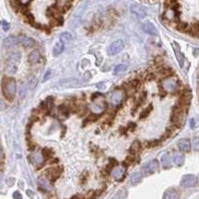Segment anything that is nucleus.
Segmentation results:
<instances>
[{
  "instance_id": "obj_33",
  "label": "nucleus",
  "mask_w": 199,
  "mask_h": 199,
  "mask_svg": "<svg viewBox=\"0 0 199 199\" xmlns=\"http://www.w3.org/2000/svg\"><path fill=\"white\" fill-rule=\"evenodd\" d=\"M152 111V106L151 105H149V107H147L146 109H145L143 110L141 113V115H139V118H146L147 115H148L149 114H150V111Z\"/></svg>"
},
{
  "instance_id": "obj_18",
  "label": "nucleus",
  "mask_w": 199,
  "mask_h": 199,
  "mask_svg": "<svg viewBox=\"0 0 199 199\" xmlns=\"http://www.w3.org/2000/svg\"><path fill=\"white\" fill-rule=\"evenodd\" d=\"M40 58H41V55H40V52L38 50H33L28 56V61H29L30 65H36L39 61Z\"/></svg>"
},
{
  "instance_id": "obj_1",
  "label": "nucleus",
  "mask_w": 199,
  "mask_h": 199,
  "mask_svg": "<svg viewBox=\"0 0 199 199\" xmlns=\"http://www.w3.org/2000/svg\"><path fill=\"white\" fill-rule=\"evenodd\" d=\"M17 92V85L13 78L4 77L2 80V93L7 101H13Z\"/></svg>"
},
{
  "instance_id": "obj_32",
  "label": "nucleus",
  "mask_w": 199,
  "mask_h": 199,
  "mask_svg": "<svg viewBox=\"0 0 199 199\" xmlns=\"http://www.w3.org/2000/svg\"><path fill=\"white\" fill-rule=\"evenodd\" d=\"M189 32H190V34L193 36H199V23L193 24V25L190 27Z\"/></svg>"
},
{
  "instance_id": "obj_42",
  "label": "nucleus",
  "mask_w": 199,
  "mask_h": 199,
  "mask_svg": "<svg viewBox=\"0 0 199 199\" xmlns=\"http://www.w3.org/2000/svg\"><path fill=\"white\" fill-rule=\"evenodd\" d=\"M51 71L50 70H48L47 72H46V75L44 76V78H43V82H47L48 80H49L50 78H51Z\"/></svg>"
},
{
  "instance_id": "obj_44",
  "label": "nucleus",
  "mask_w": 199,
  "mask_h": 199,
  "mask_svg": "<svg viewBox=\"0 0 199 199\" xmlns=\"http://www.w3.org/2000/svg\"><path fill=\"white\" fill-rule=\"evenodd\" d=\"M31 0H18V2L21 4V5H26L27 3H29Z\"/></svg>"
},
{
  "instance_id": "obj_17",
  "label": "nucleus",
  "mask_w": 199,
  "mask_h": 199,
  "mask_svg": "<svg viewBox=\"0 0 199 199\" xmlns=\"http://www.w3.org/2000/svg\"><path fill=\"white\" fill-rule=\"evenodd\" d=\"M177 146L181 152H189L191 149V142L188 138H182L177 142Z\"/></svg>"
},
{
  "instance_id": "obj_21",
  "label": "nucleus",
  "mask_w": 199,
  "mask_h": 199,
  "mask_svg": "<svg viewBox=\"0 0 199 199\" xmlns=\"http://www.w3.org/2000/svg\"><path fill=\"white\" fill-rule=\"evenodd\" d=\"M20 60H21V54L18 51H11L10 55L7 58V63L16 64V63H19Z\"/></svg>"
},
{
  "instance_id": "obj_7",
  "label": "nucleus",
  "mask_w": 199,
  "mask_h": 199,
  "mask_svg": "<svg viewBox=\"0 0 199 199\" xmlns=\"http://www.w3.org/2000/svg\"><path fill=\"white\" fill-rule=\"evenodd\" d=\"M111 175L117 181H122L126 175V166L125 165H117L111 170Z\"/></svg>"
},
{
  "instance_id": "obj_12",
  "label": "nucleus",
  "mask_w": 199,
  "mask_h": 199,
  "mask_svg": "<svg viewBox=\"0 0 199 199\" xmlns=\"http://www.w3.org/2000/svg\"><path fill=\"white\" fill-rule=\"evenodd\" d=\"M17 44H18L17 37H15V36H9V37H7L3 41V47L7 51H14L13 49L16 47Z\"/></svg>"
},
{
  "instance_id": "obj_15",
  "label": "nucleus",
  "mask_w": 199,
  "mask_h": 199,
  "mask_svg": "<svg viewBox=\"0 0 199 199\" xmlns=\"http://www.w3.org/2000/svg\"><path fill=\"white\" fill-rule=\"evenodd\" d=\"M63 172L62 167H53V168H49L47 170V176L49 177L52 181H55L58 179Z\"/></svg>"
},
{
  "instance_id": "obj_26",
  "label": "nucleus",
  "mask_w": 199,
  "mask_h": 199,
  "mask_svg": "<svg viewBox=\"0 0 199 199\" xmlns=\"http://www.w3.org/2000/svg\"><path fill=\"white\" fill-rule=\"evenodd\" d=\"M173 162H174V164L175 165H177V166H180L183 164V162H184V156L181 154V153H174L173 154Z\"/></svg>"
},
{
  "instance_id": "obj_31",
  "label": "nucleus",
  "mask_w": 199,
  "mask_h": 199,
  "mask_svg": "<svg viewBox=\"0 0 199 199\" xmlns=\"http://www.w3.org/2000/svg\"><path fill=\"white\" fill-rule=\"evenodd\" d=\"M72 40H73V37H72V35L70 33H62L61 36H60V41H62L64 44L65 43H68V42H71Z\"/></svg>"
},
{
  "instance_id": "obj_39",
  "label": "nucleus",
  "mask_w": 199,
  "mask_h": 199,
  "mask_svg": "<svg viewBox=\"0 0 199 199\" xmlns=\"http://www.w3.org/2000/svg\"><path fill=\"white\" fill-rule=\"evenodd\" d=\"M160 74L163 76H170L171 74H172V71H171L170 69H167V68H164V69L160 71Z\"/></svg>"
},
{
  "instance_id": "obj_25",
  "label": "nucleus",
  "mask_w": 199,
  "mask_h": 199,
  "mask_svg": "<svg viewBox=\"0 0 199 199\" xmlns=\"http://www.w3.org/2000/svg\"><path fill=\"white\" fill-rule=\"evenodd\" d=\"M102 115V114H101ZM101 115H98V114H91L89 115L88 117L86 118V119L84 121V125L83 126H87L88 123H90V122H97L99 118L101 117Z\"/></svg>"
},
{
  "instance_id": "obj_41",
  "label": "nucleus",
  "mask_w": 199,
  "mask_h": 199,
  "mask_svg": "<svg viewBox=\"0 0 199 199\" xmlns=\"http://www.w3.org/2000/svg\"><path fill=\"white\" fill-rule=\"evenodd\" d=\"M91 78H92V74H91V72H86L85 73V75H84V81L85 82H87V81H89V80H91Z\"/></svg>"
},
{
  "instance_id": "obj_30",
  "label": "nucleus",
  "mask_w": 199,
  "mask_h": 199,
  "mask_svg": "<svg viewBox=\"0 0 199 199\" xmlns=\"http://www.w3.org/2000/svg\"><path fill=\"white\" fill-rule=\"evenodd\" d=\"M5 72L7 74H15L16 72H17V67H16L15 64L7 63L6 68H5Z\"/></svg>"
},
{
  "instance_id": "obj_13",
  "label": "nucleus",
  "mask_w": 199,
  "mask_h": 199,
  "mask_svg": "<svg viewBox=\"0 0 199 199\" xmlns=\"http://www.w3.org/2000/svg\"><path fill=\"white\" fill-rule=\"evenodd\" d=\"M172 47H173L175 57H176V59H177V62L179 64V66L183 67V65H184V55H183V53L181 52L180 46L178 45V43L173 42L172 43Z\"/></svg>"
},
{
  "instance_id": "obj_24",
  "label": "nucleus",
  "mask_w": 199,
  "mask_h": 199,
  "mask_svg": "<svg viewBox=\"0 0 199 199\" xmlns=\"http://www.w3.org/2000/svg\"><path fill=\"white\" fill-rule=\"evenodd\" d=\"M18 93H19V97L21 99H24L26 97V95L28 93V86L25 82H20Z\"/></svg>"
},
{
  "instance_id": "obj_2",
  "label": "nucleus",
  "mask_w": 199,
  "mask_h": 199,
  "mask_svg": "<svg viewBox=\"0 0 199 199\" xmlns=\"http://www.w3.org/2000/svg\"><path fill=\"white\" fill-rule=\"evenodd\" d=\"M28 159L31 162V164H33L37 169L42 168L45 163V157L43 156L42 151L35 150L33 152H31L28 156Z\"/></svg>"
},
{
  "instance_id": "obj_14",
  "label": "nucleus",
  "mask_w": 199,
  "mask_h": 199,
  "mask_svg": "<svg viewBox=\"0 0 199 199\" xmlns=\"http://www.w3.org/2000/svg\"><path fill=\"white\" fill-rule=\"evenodd\" d=\"M38 184H39L40 188H41L43 191H45V192H50V191L52 190L51 182L47 176H40L38 179Z\"/></svg>"
},
{
  "instance_id": "obj_38",
  "label": "nucleus",
  "mask_w": 199,
  "mask_h": 199,
  "mask_svg": "<svg viewBox=\"0 0 199 199\" xmlns=\"http://www.w3.org/2000/svg\"><path fill=\"white\" fill-rule=\"evenodd\" d=\"M192 147L195 151L199 150V137H194L192 141Z\"/></svg>"
},
{
  "instance_id": "obj_48",
  "label": "nucleus",
  "mask_w": 199,
  "mask_h": 199,
  "mask_svg": "<svg viewBox=\"0 0 199 199\" xmlns=\"http://www.w3.org/2000/svg\"><path fill=\"white\" fill-rule=\"evenodd\" d=\"M190 126L193 127V126H194V121H193V119H192V121H191V122H190Z\"/></svg>"
},
{
  "instance_id": "obj_49",
  "label": "nucleus",
  "mask_w": 199,
  "mask_h": 199,
  "mask_svg": "<svg viewBox=\"0 0 199 199\" xmlns=\"http://www.w3.org/2000/svg\"><path fill=\"white\" fill-rule=\"evenodd\" d=\"M70 1H73V0H70Z\"/></svg>"
},
{
  "instance_id": "obj_6",
  "label": "nucleus",
  "mask_w": 199,
  "mask_h": 199,
  "mask_svg": "<svg viewBox=\"0 0 199 199\" xmlns=\"http://www.w3.org/2000/svg\"><path fill=\"white\" fill-rule=\"evenodd\" d=\"M197 183V177L193 174H186L182 177L180 181V185L183 188H190L196 185Z\"/></svg>"
},
{
  "instance_id": "obj_40",
  "label": "nucleus",
  "mask_w": 199,
  "mask_h": 199,
  "mask_svg": "<svg viewBox=\"0 0 199 199\" xmlns=\"http://www.w3.org/2000/svg\"><path fill=\"white\" fill-rule=\"evenodd\" d=\"M101 97H103V95L101 93H94L93 95H92V101L96 102L98 99H100Z\"/></svg>"
},
{
  "instance_id": "obj_4",
  "label": "nucleus",
  "mask_w": 199,
  "mask_h": 199,
  "mask_svg": "<svg viewBox=\"0 0 199 199\" xmlns=\"http://www.w3.org/2000/svg\"><path fill=\"white\" fill-rule=\"evenodd\" d=\"M158 168H159V161L157 160V159H152V160L148 161L142 166L141 171H142L143 174L148 175V174L154 173L155 171H157Z\"/></svg>"
},
{
  "instance_id": "obj_46",
  "label": "nucleus",
  "mask_w": 199,
  "mask_h": 199,
  "mask_svg": "<svg viewBox=\"0 0 199 199\" xmlns=\"http://www.w3.org/2000/svg\"><path fill=\"white\" fill-rule=\"evenodd\" d=\"M14 198L15 199H21V195L19 194V192H15L14 193Z\"/></svg>"
},
{
  "instance_id": "obj_27",
  "label": "nucleus",
  "mask_w": 199,
  "mask_h": 199,
  "mask_svg": "<svg viewBox=\"0 0 199 199\" xmlns=\"http://www.w3.org/2000/svg\"><path fill=\"white\" fill-rule=\"evenodd\" d=\"M141 181V174L139 172H133L130 176V182L133 185H137Z\"/></svg>"
},
{
  "instance_id": "obj_3",
  "label": "nucleus",
  "mask_w": 199,
  "mask_h": 199,
  "mask_svg": "<svg viewBox=\"0 0 199 199\" xmlns=\"http://www.w3.org/2000/svg\"><path fill=\"white\" fill-rule=\"evenodd\" d=\"M184 118V110L182 106H175L171 114V122L176 126H180Z\"/></svg>"
},
{
  "instance_id": "obj_28",
  "label": "nucleus",
  "mask_w": 199,
  "mask_h": 199,
  "mask_svg": "<svg viewBox=\"0 0 199 199\" xmlns=\"http://www.w3.org/2000/svg\"><path fill=\"white\" fill-rule=\"evenodd\" d=\"M58 111H59V114L64 115L65 118L70 115V109H69V107L66 105H60L58 107Z\"/></svg>"
},
{
  "instance_id": "obj_29",
  "label": "nucleus",
  "mask_w": 199,
  "mask_h": 199,
  "mask_svg": "<svg viewBox=\"0 0 199 199\" xmlns=\"http://www.w3.org/2000/svg\"><path fill=\"white\" fill-rule=\"evenodd\" d=\"M126 70H127V66L126 65V64H119V65L115 66V68L114 69L113 74L115 76V75H118V74L122 73V72H125Z\"/></svg>"
},
{
  "instance_id": "obj_20",
  "label": "nucleus",
  "mask_w": 199,
  "mask_h": 199,
  "mask_svg": "<svg viewBox=\"0 0 199 199\" xmlns=\"http://www.w3.org/2000/svg\"><path fill=\"white\" fill-rule=\"evenodd\" d=\"M160 161H161V164H162L163 169H169L170 167H171V165H172V162H171L172 160H171V157H170V155L168 153L162 154Z\"/></svg>"
},
{
  "instance_id": "obj_34",
  "label": "nucleus",
  "mask_w": 199,
  "mask_h": 199,
  "mask_svg": "<svg viewBox=\"0 0 199 199\" xmlns=\"http://www.w3.org/2000/svg\"><path fill=\"white\" fill-rule=\"evenodd\" d=\"M126 190L122 189V190H119L118 193L111 199H123V198H126Z\"/></svg>"
},
{
  "instance_id": "obj_8",
  "label": "nucleus",
  "mask_w": 199,
  "mask_h": 199,
  "mask_svg": "<svg viewBox=\"0 0 199 199\" xmlns=\"http://www.w3.org/2000/svg\"><path fill=\"white\" fill-rule=\"evenodd\" d=\"M130 11H131V13L134 14L139 19L145 18V16H146L145 8L142 5H141V4H137V3L133 4V5L130 6Z\"/></svg>"
},
{
  "instance_id": "obj_16",
  "label": "nucleus",
  "mask_w": 199,
  "mask_h": 199,
  "mask_svg": "<svg viewBox=\"0 0 199 199\" xmlns=\"http://www.w3.org/2000/svg\"><path fill=\"white\" fill-rule=\"evenodd\" d=\"M142 30L145 32L146 34H148L150 36H156L157 35V29L156 27L151 22L146 21L142 24Z\"/></svg>"
},
{
  "instance_id": "obj_45",
  "label": "nucleus",
  "mask_w": 199,
  "mask_h": 199,
  "mask_svg": "<svg viewBox=\"0 0 199 199\" xmlns=\"http://www.w3.org/2000/svg\"><path fill=\"white\" fill-rule=\"evenodd\" d=\"M97 87L99 88V89H105V84L103 83H100L97 85Z\"/></svg>"
},
{
  "instance_id": "obj_9",
  "label": "nucleus",
  "mask_w": 199,
  "mask_h": 199,
  "mask_svg": "<svg viewBox=\"0 0 199 199\" xmlns=\"http://www.w3.org/2000/svg\"><path fill=\"white\" fill-rule=\"evenodd\" d=\"M177 81L176 79L172 77H167L162 81V87L163 89L167 92H172L177 88Z\"/></svg>"
},
{
  "instance_id": "obj_11",
  "label": "nucleus",
  "mask_w": 199,
  "mask_h": 199,
  "mask_svg": "<svg viewBox=\"0 0 199 199\" xmlns=\"http://www.w3.org/2000/svg\"><path fill=\"white\" fill-rule=\"evenodd\" d=\"M17 41L20 45H22L23 47L25 48H32L35 46V40L32 39L29 36H26V35H19L17 37Z\"/></svg>"
},
{
  "instance_id": "obj_22",
  "label": "nucleus",
  "mask_w": 199,
  "mask_h": 199,
  "mask_svg": "<svg viewBox=\"0 0 199 199\" xmlns=\"http://www.w3.org/2000/svg\"><path fill=\"white\" fill-rule=\"evenodd\" d=\"M141 150V142L139 141H134L133 145L130 147V155H135L139 153V151Z\"/></svg>"
},
{
  "instance_id": "obj_5",
  "label": "nucleus",
  "mask_w": 199,
  "mask_h": 199,
  "mask_svg": "<svg viewBox=\"0 0 199 199\" xmlns=\"http://www.w3.org/2000/svg\"><path fill=\"white\" fill-rule=\"evenodd\" d=\"M123 48H125V43H123L122 40H117V41H115L111 44V46L109 47V50H107V53L111 56L118 55L123 50Z\"/></svg>"
},
{
  "instance_id": "obj_47",
  "label": "nucleus",
  "mask_w": 199,
  "mask_h": 199,
  "mask_svg": "<svg viewBox=\"0 0 199 199\" xmlns=\"http://www.w3.org/2000/svg\"><path fill=\"white\" fill-rule=\"evenodd\" d=\"M3 157V151H2V148L0 147V160H1V158Z\"/></svg>"
},
{
  "instance_id": "obj_10",
  "label": "nucleus",
  "mask_w": 199,
  "mask_h": 199,
  "mask_svg": "<svg viewBox=\"0 0 199 199\" xmlns=\"http://www.w3.org/2000/svg\"><path fill=\"white\" fill-rule=\"evenodd\" d=\"M126 92L122 90H115L113 92L111 96V102L114 106H119L122 102L123 97H125Z\"/></svg>"
},
{
  "instance_id": "obj_37",
  "label": "nucleus",
  "mask_w": 199,
  "mask_h": 199,
  "mask_svg": "<svg viewBox=\"0 0 199 199\" xmlns=\"http://www.w3.org/2000/svg\"><path fill=\"white\" fill-rule=\"evenodd\" d=\"M28 85H29L30 89H35L36 85H37V80H36V78L35 77H31L29 79V83H28Z\"/></svg>"
},
{
  "instance_id": "obj_19",
  "label": "nucleus",
  "mask_w": 199,
  "mask_h": 199,
  "mask_svg": "<svg viewBox=\"0 0 199 199\" xmlns=\"http://www.w3.org/2000/svg\"><path fill=\"white\" fill-rule=\"evenodd\" d=\"M64 49H65V44L59 40V41H57L55 43V45L53 47V51H52L53 56H54V57H58V56L64 51Z\"/></svg>"
},
{
  "instance_id": "obj_23",
  "label": "nucleus",
  "mask_w": 199,
  "mask_h": 199,
  "mask_svg": "<svg viewBox=\"0 0 199 199\" xmlns=\"http://www.w3.org/2000/svg\"><path fill=\"white\" fill-rule=\"evenodd\" d=\"M163 199H179V194L175 189L169 188L163 194Z\"/></svg>"
},
{
  "instance_id": "obj_35",
  "label": "nucleus",
  "mask_w": 199,
  "mask_h": 199,
  "mask_svg": "<svg viewBox=\"0 0 199 199\" xmlns=\"http://www.w3.org/2000/svg\"><path fill=\"white\" fill-rule=\"evenodd\" d=\"M42 153H43V156L45 157V159H46V158L51 157L52 155H53V151H52L51 148H48V147H46V148H44L42 150Z\"/></svg>"
},
{
  "instance_id": "obj_36",
  "label": "nucleus",
  "mask_w": 199,
  "mask_h": 199,
  "mask_svg": "<svg viewBox=\"0 0 199 199\" xmlns=\"http://www.w3.org/2000/svg\"><path fill=\"white\" fill-rule=\"evenodd\" d=\"M160 145V141L159 139H152V141H149L146 142V146L147 147H154Z\"/></svg>"
},
{
  "instance_id": "obj_43",
  "label": "nucleus",
  "mask_w": 199,
  "mask_h": 199,
  "mask_svg": "<svg viewBox=\"0 0 199 199\" xmlns=\"http://www.w3.org/2000/svg\"><path fill=\"white\" fill-rule=\"evenodd\" d=\"M1 25H2V28L4 31H8V29H9V23H7L6 21H2Z\"/></svg>"
}]
</instances>
